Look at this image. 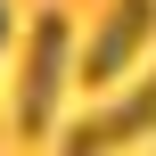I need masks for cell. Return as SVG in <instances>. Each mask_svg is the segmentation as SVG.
<instances>
[{"instance_id":"2","label":"cell","mask_w":156,"mask_h":156,"mask_svg":"<svg viewBox=\"0 0 156 156\" xmlns=\"http://www.w3.org/2000/svg\"><path fill=\"white\" fill-rule=\"evenodd\" d=\"M148 41H156V0H107V16L90 25L82 58H74V82L82 90H107L123 74L148 66Z\"/></svg>"},{"instance_id":"4","label":"cell","mask_w":156,"mask_h":156,"mask_svg":"<svg viewBox=\"0 0 156 156\" xmlns=\"http://www.w3.org/2000/svg\"><path fill=\"white\" fill-rule=\"evenodd\" d=\"M8 41H16V16H8V0H0V58H8Z\"/></svg>"},{"instance_id":"3","label":"cell","mask_w":156,"mask_h":156,"mask_svg":"<svg viewBox=\"0 0 156 156\" xmlns=\"http://www.w3.org/2000/svg\"><path fill=\"white\" fill-rule=\"evenodd\" d=\"M156 132V66L148 74H123V90L107 99V107H90V115H74L58 140L74 156H99V148H132V140H148Z\"/></svg>"},{"instance_id":"1","label":"cell","mask_w":156,"mask_h":156,"mask_svg":"<svg viewBox=\"0 0 156 156\" xmlns=\"http://www.w3.org/2000/svg\"><path fill=\"white\" fill-rule=\"evenodd\" d=\"M74 90V25L66 8H41L16 58V90H8V132L16 140H49L58 132V99Z\"/></svg>"}]
</instances>
